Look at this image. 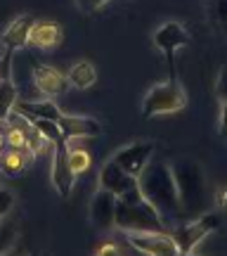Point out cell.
<instances>
[{
  "instance_id": "cell-1",
  "label": "cell",
  "mask_w": 227,
  "mask_h": 256,
  "mask_svg": "<svg viewBox=\"0 0 227 256\" xmlns=\"http://www.w3.org/2000/svg\"><path fill=\"white\" fill-rule=\"evenodd\" d=\"M137 188L142 192L156 214L161 216L166 228L171 230L178 223H182V209H180V197H178V188H175V178H173L171 164L166 162H147V166L137 174Z\"/></svg>"
},
{
  "instance_id": "cell-2",
  "label": "cell",
  "mask_w": 227,
  "mask_h": 256,
  "mask_svg": "<svg viewBox=\"0 0 227 256\" xmlns=\"http://www.w3.org/2000/svg\"><path fill=\"white\" fill-rule=\"evenodd\" d=\"M173 178H175V188H178V197H180V209L182 218L192 220L201 216L204 211H209V197H206V176L197 162L190 159H180L171 164Z\"/></svg>"
},
{
  "instance_id": "cell-3",
  "label": "cell",
  "mask_w": 227,
  "mask_h": 256,
  "mask_svg": "<svg viewBox=\"0 0 227 256\" xmlns=\"http://www.w3.org/2000/svg\"><path fill=\"white\" fill-rule=\"evenodd\" d=\"M114 228L121 232H128V230H168L161 216L156 214V209L142 197L137 185L118 197Z\"/></svg>"
},
{
  "instance_id": "cell-4",
  "label": "cell",
  "mask_w": 227,
  "mask_h": 256,
  "mask_svg": "<svg viewBox=\"0 0 227 256\" xmlns=\"http://www.w3.org/2000/svg\"><path fill=\"white\" fill-rule=\"evenodd\" d=\"M218 226H220L218 214L204 211L197 218L182 220L175 228H171V235H173V240H175V244H178V252H180V254H190V252L197 249V244H199L201 240L209 238Z\"/></svg>"
},
{
  "instance_id": "cell-5",
  "label": "cell",
  "mask_w": 227,
  "mask_h": 256,
  "mask_svg": "<svg viewBox=\"0 0 227 256\" xmlns=\"http://www.w3.org/2000/svg\"><path fill=\"white\" fill-rule=\"evenodd\" d=\"M187 102V95L175 81H166L154 86L142 100V116H161V114H173L180 112Z\"/></svg>"
},
{
  "instance_id": "cell-6",
  "label": "cell",
  "mask_w": 227,
  "mask_h": 256,
  "mask_svg": "<svg viewBox=\"0 0 227 256\" xmlns=\"http://www.w3.org/2000/svg\"><path fill=\"white\" fill-rule=\"evenodd\" d=\"M128 240V244L142 254L149 256H175L178 244L173 240L171 230H128L123 232Z\"/></svg>"
},
{
  "instance_id": "cell-7",
  "label": "cell",
  "mask_w": 227,
  "mask_h": 256,
  "mask_svg": "<svg viewBox=\"0 0 227 256\" xmlns=\"http://www.w3.org/2000/svg\"><path fill=\"white\" fill-rule=\"evenodd\" d=\"M187 43H190V34L185 31L180 22H166L154 31V46L159 48V52L166 57V62L171 66L175 62V52Z\"/></svg>"
},
{
  "instance_id": "cell-8",
  "label": "cell",
  "mask_w": 227,
  "mask_h": 256,
  "mask_svg": "<svg viewBox=\"0 0 227 256\" xmlns=\"http://www.w3.org/2000/svg\"><path fill=\"white\" fill-rule=\"evenodd\" d=\"M154 154V142H133V145L121 147L116 154L111 156L121 168H126L130 176H135L147 166V162Z\"/></svg>"
},
{
  "instance_id": "cell-9",
  "label": "cell",
  "mask_w": 227,
  "mask_h": 256,
  "mask_svg": "<svg viewBox=\"0 0 227 256\" xmlns=\"http://www.w3.org/2000/svg\"><path fill=\"white\" fill-rule=\"evenodd\" d=\"M116 202L118 197L114 192L100 190L95 192V197L90 202V220L97 230H111L114 228V216H116Z\"/></svg>"
},
{
  "instance_id": "cell-10",
  "label": "cell",
  "mask_w": 227,
  "mask_h": 256,
  "mask_svg": "<svg viewBox=\"0 0 227 256\" xmlns=\"http://www.w3.org/2000/svg\"><path fill=\"white\" fill-rule=\"evenodd\" d=\"M52 185L55 190L62 194L64 200L71 194L73 183H76V174L71 171L69 166V159H66V142H57L55 145V154H52Z\"/></svg>"
},
{
  "instance_id": "cell-11",
  "label": "cell",
  "mask_w": 227,
  "mask_h": 256,
  "mask_svg": "<svg viewBox=\"0 0 227 256\" xmlns=\"http://www.w3.org/2000/svg\"><path fill=\"white\" fill-rule=\"evenodd\" d=\"M33 83L45 98L62 95L69 88L66 74H62L57 66H50V64H33Z\"/></svg>"
},
{
  "instance_id": "cell-12",
  "label": "cell",
  "mask_w": 227,
  "mask_h": 256,
  "mask_svg": "<svg viewBox=\"0 0 227 256\" xmlns=\"http://www.w3.org/2000/svg\"><path fill=\"white\" fill-rule=\"evenodd\" d=\"M97 180H100V188L114 192L116 197L126 194L128 190H133V188L137 185V178H135V176H130L126 168H121V166H118L114 159H109L107 164L102 166L100 178H97Z\"/></svg>"
},
{
  "instance_id": "cell-13",
  "label": "cell",
  "mask_w": 227,
  "mask_h": 256,
  "mask_svg": "<svg viewBox=\"0 0 227 256\" xmlns=\"http://www.w3.org/2000/svg\"><path fill=\"white\" fill-rule=\"evenodd\" d=\"M62 26L57 22H33V26L28 31V43L26 48H33V50H52V48L62 46Z\"/></svg>"
},
{
  "instance_id": "cell-14",
  "label": "cell",
  "mask_w": 227,
  "mask_h": 256,
  "mask_svg": "<svg viewBox=\"0 0 227 256\" xmlns=\"http://www.w3.org/2000/svg\"><path fill=\"white\" fill-rule=\"evenodd\" d=\"M57 126L62 130L64 140L69 138H76V140H83V138H95L100 136V121L97 119H90V116H76V114H64L57 119Z\"/></svg>"
},
{
  "instance_id": "cell-15",
  "label": "cell",
  "mask_w": 227,
  "mask_h": 256,
  "mask_svg": "<svg viewBox=\"0 0 227 256\" xmlns=\"http://www.w3.org/2000/svg\"><path fill=\"white\" fill-rule=\"evenodd\" d=\"M33 22H36V17H31V14H19L17 19L9 22V26L5 28L0 43L7 48V50H21V48H26L28 31L33 26Z\"/></svg>"
},
{
  "instance_id": "cell-16",
  "label": "cell",
  "mask_w": 227,
  "mask_h": 256,
  "mask_svg": "<svg viewBox=\"0 0 227 256\" xmlns=\"http://www.w3.org/2000/svg\"><path fill=\"white\" fill-rule=\"evenodd\" d=\"M33 156L36 154H33L28 147H9V150H5L2 156H0V171L7 176L24 174V168L33 162Z\"/></svg>"
},
{
  "instance_id": "cell-17",
  "label": "cell",
  "mask_w": 227,
  "mask_h": 256,
  "mask_svg": "<svg viewBox=\"0 0 227 256\" xmlns=\"http://www.w3.org/2000/svg\"><path fill=\"white\" fill-rule=\"evenodd\" d=\"M66 78H69V86L78 88V90H88V88L95 86V81H97V69H95L88 60H81V62L71 64Z\"/></svg>"
},
{
  "instance_id": "cell-18",
  "label": "cell",
  "mask_w": 227,
  "mask_h": 256,
  "mask_svg": "<svg viewBox=\"0 0 227 256\" xmlns=\"http://www.w3.org/2000/svg\"><path fill=\"white\" fill-rule=\"evenodd\" d=\"M64 142H66V159H69L71 171L76 176L85 174V171L90 168V152L83 150L81 145H76V138H69V140H64Z\"/></svg>"
},
{
  "instance_id": "cell-19",
  "label": "cell",
  "mask_w": 227,
  "mask_h": 256,
  "mask_svg": "<svg viewBox=\"0 0 227 256\" xmlns=\"http://www.w3.org/2000/svg\"><path fill=\"white\" fill-rule=\"evenodd\" d=\"M17 86L12 83V78H2L0 81V121H5V116H7L9 112L14 110V104H17Z\"/></svg>"
},
{
  "instance_id": "cell-20",
  "label": "cell",
  "mask_w": 227,
  "mask_h": 256,
  "mask_svg": "<svg viewBox=\"0 0 227 256\" xmlns=\"http://www.w3.org/2000/svg\"><path fill=\"white\" fill-rule=\"evenodd\" d=\"M31 119V124L43 133V136L52 142V145H57V142H64V136H62V130H59V126H57V121L52 119H43V116H28Z\"/></svg>"
},
{
  "instance_id": "cell-21",
  "label": "cell",
  "mask_w": 227,
  "mask_h": 256,
  "mask_svg": "<svg viewBox=\"0 0 227 256\" xmlns=\"http://www.w3.org/2000/svg\"><path fill=\"white\" fill-rule=\"evenodd\" d=\"M14 238H17V228H14V223L0 218V254H5V252L12 247Z\"/></svg>"
},
{
  "instance_id": "cell-22",
  "label": "cell",
  "mask_w": 227,
  "mask_h": 256,
  "mask_svg": "<svg viewBox=\"0 0 227 256\" xmlns=\"http://www.w3.org/2000/svg\"><path fill=\"white\" fill-rule=\"evenodd\" d=\"M14 206V192L7 188H0V218H5Z\"/></svg>"
},
{
  "instance_id": "cell-23",
  "label": "cell",
  "mask_w": 227,
  "mask_h": 256,
  "mask_svg": "<svg viewBox=\"0 0 227 256\" xmlns=\"http://www.w3.org/2000/svg\"><path fill=\"white\" fill-rule=\"evenodd\" d=\"M216 98L220 100V104H227V66H223L216 81Z\"/></svg>"
},
{
  "instance_id": "cell-24",
  "label": "cell",
  "mask_w": 227,
  "mask_h": 256,
  "mask_svg": "<svg viewBox=\"0 0 227 256\" xmlns=\"http://www.w3.org/2000/svg\"><path fill=\"white\" fill-rule=\"evenodd\" d=\"M211 14L223 26H227V0H211Z\"/></svg>"
},
{
  "instance_id": "cell-25",
  "label": "cell",
  "mask_w": 227,
  "mask_h": 256,
  "mask_svg": "<svg viewBox=\"0 0 227 256\" xmlns=\"http://www.w3.org/2000/svg\"><path fill=\"white\" fill-rule=\"evenodd\" d=\"M109 0H76V5L83 10V12H95V10H100L102 5H107Z\"/></svg>"
},
{
  "instance_id": "cell-26",
  "label": "cell",
  "mask_w": 227,
  "mask_h": 256,
  "mask_svg": "<svg viewBox=\"0 0 227 256\" xmlns=\"http://www.w3.org/2000/svg\"><path fill=\"white\" fill-rule=\"evenodd\" d=\"M218 136L227 142V104H223V110H220V119H218Z\"/></svg>"
},
{
  "instance_id": "cell-27",
  "label": "cell",
  "mask_w": 227,
  "mask_h": 256,
  "mask_svg": "<svg viewBox=\"0 0 227 256\" xmlns=\"http://www.w3.org/2000/svg\"><path fill=\"white\" fill-rule=\"evenodd\" d=\"M216 202H218L220 209H227V190H218V194H216Z\"/></svg>"
},
{
  "instance_id": "cell-28",
  "label": "cell",
  "mask_w": 227,
  "mask_h": 256,
  "mask_svg": "<svg viewBox=\"0 0 227 256\" xmlns=\"http://www.w3.org/2000/svg\"><path fill=\"white\" fill-rule=\"evenodd\" d=\"M116 252H118L116 244H104V247L97 249V254H116Z\"/></svg>"
},
{
  "instance_id": "cell-29",
  "label": "cell",
  "mask_w": 227,
  "mask_h": 256,
  "mask_svg": "<svg viewBox=\"0 0 227 256\" xmlns=\"http://www.w3.org/2000/svg\"><path fill=\"white\" fill-rule=\"evenodd\" d=\"M0 126H2V121H0ZM5 145H7V142H5V130L0 128V147H5Z\"/></svg>"
},
{
  "instance_id": "cell-30",
  "label": "cell",
  "mask_w": 227,
  "mask_h": 256,
  "mask_svg": "<svg viewBox=\"0 0 227 256\" xmlns=\"http://www.w3.org/2000/svg\"><path fill=\"white\" fill-rule=\"evenodd\" d=\"M2 152H5V147H0V156H2Z\"/></svg>"
}]
</instances>
